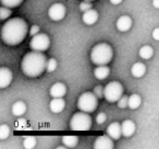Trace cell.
Wrapping results in <instances>:
<instances>
[{
  "instance_id": "obj_8",
  "label": "cell",
  "mask_w": 159,
  "mask_h": 149,
  "mask_svg": "<svg viewBox=\"0 0 159 149\" xmlns=\"http://www.w3.org/2000/svg\"><path fill=\"white\" fill-rule=\"evenodd\" d=\"M66 9L62 3H53L48 10V16L52 21H61L66 16Z\"/></svg>"
},
{
  "instance_id": "obj_22",
  "label": "cell",
  "mask_w": 159,
  "mask_h": 149,
  "mask_svg": "<svg viewBox=\"0 0 159 149\" xmlns=\"http://www.w3.org/2000/svg\"><path fill=\"white\" fill-rule=\"evenodd\" d=\"M152 53H154V50L150 46H143L139 49V57L145 60L150 59L152 57Z\"/></svg>"
},
{
  "instance_id": "obj_15",
  "label": "cell",
  "mask_w": 159,
  "mask_h": 149,
  "mask_svg": "<svg viewBox=\"0 0 159 149\" xmlns=\"http://www.w3.org/2000/svg\"><path fill=\"white\" fill-rule=\"evenodd\" d=\"M121 129H122V135L125 136V137H130L134 134L135 132V123L131 120H125L122 122L121 124Z\"/></svg>"
},
{
  "instance_id": "obj_4",
  "label": "cell",
  "mask_w": 159,
  "mask_h": 149,
  "mask_svg": "<svg viewBox=\"0 0 159 149\" xmlns=\"http://www.w3.org/2000/svg\"><path fill=\"white\" fill-rule=\"evenodd\" d=\"M92 126V118L87 112L81 111L73 114L70 121V129L72 131H89Z\"/></svg>"
},
{
  "instance_id": "obj_6",
  "label": "cell",
  "mask_w": 159,
  "mask_h": 149,
  "mask_svg": "<svg viewBox=\"0 0 159 149\" xmlns=\"http://www.w3.org/2000/svg\"><path fill=\"white\" fill-rule=\"evenodd\" d=\"M123 86L119 82H110L105 86L104 97L109 102H116L122 97Z\"/></svg>"
},
{
  "instance_id": "obj_20",
  "label": "cell",
  "mask_w": 159,
  "mask_h": 149,
  "mask_svg": "<svg viewBox=\"0 0 159 149\" xmlns=\"http://www.w3.org/2000/svg\"><path fill=\"white\" fill-rule=\"evenodd\" d=\"M26 111V105L23 101H16L12 106V113L16 116H21Z\"/></svg>"
},
{
  "instance_id": "obj_34",
  "label": "cell",
  "mask_w": 159,
  "mask_h": 149,
  "mask_svg": "<svg viewBox=\"0 0 159 149\" xmlns=\"http://www.w3.org/2000/svg\"><path fill=\"white\" fill-rule=\"evenodd\" d=\"M152 38L155 40H159V27H157V29H155L152 31Z\"/></svg>"
},
{
  "instance_id": "obj_13",
  "label": "cell",
  "mask_w": 159,
  "mask_h": 149,
  "mask_svg": "<svg viewBox=\"0 0 159 149\" xmlns=\"http://www.w3.org/2000/svg\"><path fill=\"white\" fill-rule=\"evenodd\" d=\"M82 20L86 25L95 24L98 20V12L92 8V9L87 10V11H85L84 13H83Z\"/></svg>"
},
{
  "instance_id": "obj_1",
  "label": "cell",
  "mask_w": 159,
  "mask_h": 149,
  "mask_svg": "<svg viewBox=\"0 0 159 149\" xmlns=\"http://www.w3.org/2000/svg\"><path fill=\"white\" fill-rule=\"evenodd\" d=\"M27 23L23 19H10L1 29V38L8 46H16L24 40L27 35Z\"/></svg>"
},
{
  "instance_id": "obj_5",
  "label": "cell",
  "mask_w": 159,
  "mask_h": 149,
  "mask_svg": "<svg viewBox=\"0 0 159 149\" xmlns=\"http://www.w3.org/2000/svg\"><path fill=\"white\" fill-rule=\"evenodd\" d=\"M98 107V97L96 96L94 93H84L80 96L79 100H77V108L81 111L87 112V113H92L96 110Z\"/></svg>"
},
{
  "instance_id": "obj_33",
  "label": "cell",
  "mask_w": 159,
  "mask_h": 149,
  "mask_svg": "<svg viewBox=\"0 0 159 149\" xmlns=\"http://www.w3.org/2000/svg\"><path fill=\"white\" fill-rule=\"evenodd\" d=\"M39 33V26H37V25H33L31 29V31H30V35L33 37V36L37 35V34Z\"/></svg>"
},
{
  "instance_id": "obj_27",
  "label": "cell",
  "mask_w": 159,
  "mask_h": 149,
  "mask_svg": "<svg viewBox=\"0 0 159 149\" xmlns=\"http://www.w3.org/2000/svg\"><path fill=\"white\" fill-rule=\"evenodd\" d=\"M57 65H58L57 60L53 59V58H51V59H49L48 61H47V66H46L47 72H49V73L53 72V71H55L56 69H57Z\"/></svg>"
},
{
  "instance_id": "obj_26",
  "label": "cell",
  "mask_w": 159,
  "mask_h": 149,
  "mask_svg": "<svg viewBox=\"0 0 159 149\" xmlns=\"http://www.w3.org/2000/svg\"><path fill=\"white\" fill-rule=\"evenodd\" d=\"M10 135V129L8 125L2 124L0 126V139H6L8 138V136Z\"/></svg>"
},
{
  "instance_id": "obj_35",
  "label": "cell",
  "mask_w": 159,
  "mask_h": 149,
  "mask_svg": "<svg viewBox=\"0 0 159 149\" xmlns=\"http://www.w3.org/2000/svg\"><path fill=\"white\" fill-rule=\"evenodd\" d=\"M152 6L157 9H159V0H152Z\"/></svg>"
},
{
  "instance_id": "obj_37",
  "label": "cell",
  "mask_w": 159,
  "mask_h": 149,
  "mask_svg": "<svg viewBox=\"0 0 159 149\" xmlns=\"http://www.w3.org/2000/svg\"><path fill=\"white\" fill-rule=\"evenodd\" d=\"M86 1H94V0H86Z\"/></svg>"
},
{
  "instance_id": "obj_30",
  "label": "cell",
  "mask_w": 159,
  "mask_h": 149,
  "mask_svg": "<svg viewBox=\"0 0 159 149\" xmlns=\"http://www.w3.org/2000/svg\"><path fill=\"white\" fill-rule=\"evenodd\" d=\"M92 8H93V5L91 3V1H86V0H85L84 2L80 3V10H81L82 12L87 11V10L92 9Z\"/></svg>"
},
{
  "instance_id": "obj_32",
  "label": "cell",
  "mask_w": 159,
  "mask_h": 149,
  "mask_svg": "<svg viewBox=\"0 0 159 149\" xmlns=\"http://www.w3.org/2000/svg\"><path fill=\"white\" fill-rule=\"evenodd\" d=\"M106 120H107V115L104 112H100V113H98L97 116H96V122H97L98 124H102V123H105Z\"/></svg>"
},
{
  "instance_id": "obj_21",
  "label": "cell",
  "mask_w": 159,
  "mask_h": 149,
  "mask_svg": "<svg viewBox=\"0 0 159 149\" xmlns=\"http://www.w3.org/2000/svg\"><path fill=\"white\" fill-rule=\"evenodd\" d=\"M142 103V98L139 95L133 94L129 97V108L130 109H137Z\"/></svg>"
},
{
  "instance_id": "obj_3",
  "label": "cell",
  "mask_w": 159,
  "mask_h": 149,
  "mask_svg": "<svg viewBox=\"0 0 159 149\" xmlns=\"http://www.w3.org/2000/svg\"><path fill=\"white\" fill-rule=\"evenodd\" d=\"M112 57V48L106 43L97 44L91 51V60L96 65H107L111 61Z\"/></svg>"
},
{
  "instance_id": "obj_29",
  "label": "cell",
  "mask_w": 159,
  "mask_h": 149,
  "mask_svg": "<svg viewBox=\"0 0 159 149\" xmlns=\"http://www.w3.org/2000/svg\"><path fill=\"white\" fill-rule=\"evenodd\" d=\"M27 122H26V120L25 119H23V118H21V119H19L18 121L16 122V129H27Z\"/></svg>"
},
{
  "instance_id": "obj_25",
  "label": "cell",
  "mask_w": 159,
  "mask_h": 149,
  "mask_svg": "<svg viewBox=\"0 0 159 149\" xmlns=\"http://www.w3.org/2000/svg\"><path fill=\"white\" fill-rule=\"evenodd\" d=\"M10 16H11V10H10V8L5 7V6H2V7L0 8V20L1 21L7 20Z\"/></svg>"
},
{
  "instance_id": "obj_36",
  "label": "cell",
  "mask_w": 159,
  "mask_h": 149,
  "mask_svg": "<svg viewBox=\"0 0 159 149\" xmlns=\"http://www.w3.org/2000/svg\"><path fill=\"white\" fill-rule=\"evenodd\" d=\"M110 2L112 5H119V3L122 2V0H110Z\"/></svg>"
},
{
  "instance_id": "obj_18",
  "label": "cell",
  "mask_w": 159,
  "mask_h": 149,
  "mask_svg": "<svg viewBox=\"0 0 159 149\" xmlns=\"http://www.w3.org/2000/svg\"><path fill=\"white\" fill-rule=\"evenodd\" d=\"M109 73H110V69L106 65H98L97 68L94 70V75L97 79H105L108 77Z\"/></svg>"
},
{
  "instance_id": "obj_23",
  "label": "cell",
  "mask_w": 159,
  "mask_h": 149,
  "mask_svg": "<svg viewBox=\"0 0 159 149\" xmlns=\"http://www.w3.org/2000/svg\"><path fill=\"white\" fill-rule=\"evenodd\" d=\"M36 142H37V140H36V138L34 137V136H27V137L24 138L23 146L26 149H32L36 146Z\"/></svg>"
},
{
  "instance_id": "obj_31",
  "label": "cell",
  "mask_w": 159,
  "mask_h": 149,
  "mask_svg": "<svg viewBox=\"0 0 159 149\" xmlns=\"http://www.w3.org/2000/svg\"><path fill=\"white\" fill-rule=\"evenodd\" d=\"M104 90H105V88L102 87V86H96V87L94 88L93 92H94V94L98 97V99H99V98H102V97H104Z\"/></svg>"
},
{
  "instance_id": "obj_17",
  "label": "cell",
  "mask_w": 159,
  "mask_h": 149,
  "mask_svg": "<svg viewBox=\"0 0 159 149\" xmlns=\"http://www.w3.org/2000/svg\"><path fill=\"white\" fill-rule=\"evenodd\" d=\"M145 72H146V66H145V64H143L142 62H136V63L133 64L132 68H131V73H132V75L134 77H137V79L144 76Z\"/></svg>"
},
{
  "instance_id": "obj_11",
  "label": "cell",
  "mask_w": 159,
  "mask_h": 149,
  "mask_svg": "<svg viewBox=\"0 0 159 149\" xmlns=\"http://www.w3.org/2000/svg\"><path fill=\"white\" fill-rule=\"evenodd\" d=\"M107 134L112 138L113 140H118L122 135L121 124L119 122H113L107 127Z\"/></svg>"
},
{
  "instance_id": "obj_12",
  "label": "cell",
  "mask_w": 159,
  "mask_h": 149,
  "mask_svg": "<svg viewBox=\"0 0 159 149\" xmlns=\"http://www.w3.org/2000/svg\"><path fill=\"white\" fill-rule=\"evenodd\" d=\"M49 93H50V96L52 98H62L66 94V87L63 83L59 82V83H56L51 86Z\"/></svg>"
},
{
  "instance_id": "obj_2",
  "label": "cell",
  "mask_w": 159,
  "mask_h": 149,
  "mask_svg": "<svg viewBox=\"0 0 159 149\" xmlns=\"http://www.w3.org/2000/svg\"><path fill=\"white\" fill-rule=\"evenodd\" d=\"M47 58L40 51H31L23 57L21 69L23 73L29 77H38L44 73L47 66Z\"/></svg>"
},
{
  "instance_id": "obj_16",
  "label": "cell",
  "mask_w": 159,
  "mask_h": 149,
  "mask_svg": "<svg viewBox=\"0 0 159 149\" xmlns=\"http://www.w3.org/2000/svg\"><path fill=\"white\" fill-rule=\"evenodd\" d=\"M66 107V101L62 98H53L49 103V108H50L51 112L53 113H59Z\"/></svg>"
},
{
  "instance_id": "obj_24",
  "label": "cell",
  "mask_w": 159,
  "mask_h": 149,
  "mask_svg": "<svg viewBox=\"0 0 159 149\" xmlns=\"http://www.w3.org/2000/svg\"><path fill=\"white\" fill-rule=\"evenodd\" d=\"M1 5L8 8H16L23 2V0H0Z\"/></svg>"
},
{
  "instance_id": "obj_9",
  "label": "cell",
  "mask_w": 159,
  "mask_h": 149,
  "mask_svg": "<svg viewBox=\"0 0 159 149\" xmlns=\"http://www.w3.org/2000/svg\"><path fill=\"white\" fill-rule=\"evenodd\" d=\"M94 148L95 149H112L113 148V139L110 136L102 135L96 138L95 144H94Z\"/></svg>"
},
{
  "instance_id": "obj_10",
  "label": "cell",
  "mask_w": 159,
  "mask_h": 149,
  "mask_svg": "<svg viewBox=\"0 0 159 149\" xmlns=\"http://www.w3.org/2000/svg\"><path fill=\"white\" fill-rule=\"evenodd\" d=\"M12 72L8 68L0 69V88H6L11 84L12 82Z\"/></svg>"
},
{
  "instance_id": "obj_7",
  "label": "cell",
  "mask_w": 159,
  "mask_h": 149,
  "mask_svg": "<svg viewBox=\"0 0 159 149\" xmlns=\"http://www.w3.org/2000/svg\"><path fill=\"white\" fill-rule=\"evenodd\" d=\"M49 45H50V39L48 35L43 33H38L37 35L33 36L30 42V47L32 50L40 51V52L46 51L49 48Z\"/></svg>"
},
{
  "instance_id": "obj_19",
  "label": "cell",
  "mask_w": 159,
  "mask_h": 149,
  "mask_svg": "<svg viewBox=\"0 0 159 149\" xmlns=\"http://www.w3.org/2000/svg\"><path fill=\"white\" fill-rule=\"evenodd\" d=\"M62 144L66 146V148H74L79 144V137L72 135H66L62 137Z\"/></svg>"
},
{
  "instance_id": "obj_14",
  "label": "cell",
  "mask_w": 159,
  "mask_h": 149,
  "mask_svg": "<svg viewBox=\"0 0 159 149\" xmlns=\"http://www.w3.org/2000/svg\"><path fill=\"white\" fill-rule=\"evenodd\" d=\"M132 26V19L129 16H122L117 20V29L120 32H126Z\"/></svg>"
},
{
  "instance_id": "obj_28",
  "label": "cell",
  "mask_w": 159,
  "mask_h": 149,
  "mask_svg": "<svg viewBox=\"0 0 159 149\" xmlns=\"http://www.w3.org/2000/svg\"><path fill=\"white\" fill-rule=\"evenodd\" d=\"M118 107H119L120 109L129 108V97L128 96H122L121 98L118 100Z\"/></svg>"
}]
</instances>
